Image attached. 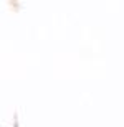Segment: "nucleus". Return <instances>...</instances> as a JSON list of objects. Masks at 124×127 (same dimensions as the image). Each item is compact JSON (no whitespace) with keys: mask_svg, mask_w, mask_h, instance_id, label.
<instances>
[]
</instances>
